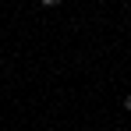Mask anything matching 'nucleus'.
I'll use <instances>...</instances> for the list:
<instances>
[{"label":"nucleus","mask_w":131,"mask_h":131,"mask_svg":"<svg viewBox=\"0 0 131 131\" xmlns=\"http://www.w3.org/2000/svg\"><path fill=\"white\" fill-rule=\"evenodd\" d=\"M124 106H128V110H131V96H128V99H124Z\"/></svg>","instance_id":"nucleus-1"}]
</instances>
